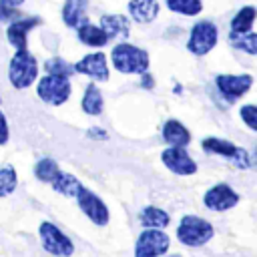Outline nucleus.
Wrapping results in <instances>:
<instances>
[{
	"mask_svg": "<svg viewBox=\"0 0 257 257\" xmlns=\"http://www.w3.org/2000/svg\"><path fill=\"white\" fill-rule=\"evenodd\" d=\"M44 70H46V74H60V76H70L72 74V66L60 56L48 58L44 62Z\"/></svg>",
	"mask_w": 257,
	"mask_h": 257,
	"instance_id": "28",
	"label": "nucleus"
},
{
	"mask_svg": "<svg viewBox=\"0 0 257 257\" xmlns=\"http://www.w3.org/2000/svg\"><path fill=\"white\" fill-rule=\"evenodd\" d=\"M201 149L209 155H217V157H225L229 159L235 167L239 169H247L251 165L249 161V153L241 147H237L235 143L227 141V139H221V137H205L201 141Z\"/></svg>",
	"mask_w": 257,
	"mask_h": 257,
	"instance_id": "7",
	"label": "nucleus"
},
{
	"mask_svg": "<svg viewBox=\"0 0 257 257\" xmlns=\"http://www.w3.org/2000/svg\"><path fill=\"white\" fill-rule=\"evenodd\" d=\"M163 257H181V255H163Z\"/></svg>",
	"mask_w": 257,
	"mask_h": 257,
	"instance_id": "34",
	"label": "nucleus"
},
{
	"mask_svg": "<svg viewBox=\"0 0 257 257\" xmlns=\"http://www.w3.org/2000/svg\"><path fill=\"white\" fill-rule=\"evenodd\" d=\"M40 24V18H16L6 28V38L14 50H26L28 46V32Z\"/></svg>",
	"mask_w": 257,
	"mask_h": 257,
	"instance_id": "14",
	"label": "nucleus"
},
{
	"mask_svg": "<svg viewBox=\"0 0 257 257\" xmlns=\"http://www.w3.org/2000/svg\"><path fill=\"white\" fill-rule=\"evenodd\" d=\"M18 18V8H10V6H4L0 4V22H6V20H16Z\"/></svg>",
	"mask_w": 257,
	"mask_h": 257,
	"instance_id": "31",
	"label": "nucleus"
},
{
	"mask_svg": "<svg viewBox=\"0 0 257 257\" xmlns=\"http://www.w3.org/2000/svg\"><path fill=\"white\" fill-rule=\"evenodd\" d=\"M229 42H231L233 48H237L241 52H247L249 56L257 54V34L253 30L245 32V34H229Z\"/></svg>",
	"mask_w": 257,
	"mask_h": 257,
	"instance_id": "25",
	"label": "nucleus"
},
{
	"mask_svg": "<svg viewBox=\"0 0 257 257\" xmlns=\"http://www.w3.org/2000/svg\"><path fill=\"white\" fill-rule=\"evenodd\" d=\"M74 199H76L78 209L82 211V215H84L90 223H94L96 227L108 225V221H110V211H108L106 203H104L96 193H92L90 189H86V187L82 185Z\"/></svg>",
	"mask_w": 257,
	"mask_h": 257,
	"instance_id": "8",
	"label": "nucleus"
},
{
	"mask_svg": "<svg viewBox=\"0 0 257 257\" xmlns=\"http://www.w3.org/2000/svg\"><path fill=\"white\" fill-rule=\"evenodd\" d=\"M163 141L169 147H187L191 143V133L187 131V126L183 122H179L177 118H169L163 124Z\"/></svg>",
	"mask_w": 257,
	"mask_h": 257,
	"instance_id": "17",
	"label": "nucleus"
},
{
	"mask_svg": "<svg viewBox=\"0 0 257 257\" xmlns=\"http://www.w3.org/2000/svg\"><path fill=\"white\" fill-rule=\"evenodd\" d=\"M86 137L88 139H94V141H106L108 139V133L104 128H98V126H90L86 131Z\"/></svg>",
	"mask_w": 257,
	"mask_h": 257,
	"instance_id": "32",
	"label": "nucleus"
},
{
	"mask_svg": "<svg viewBox=\"0 0 257 257\" xmlns=\"http://www.w3.org/2000/svg\"><path fill=\"white\" fill-rule=\"evenodd\" d=\"M253 22H255V6H253V4L243 6V8H239L237 14L231 18L229 34H245V32H251Z\"/></svg>",
	"mask_w": 257,
	"mask_h": 257,
	"instance_id": "22",
	"label": "nucleus"
},
{
	"mask_svg": "<svg viewBox=\"0 0 257 257\" xmlns=\"http://www.w3.org/2000/svg\"><path fill=\"white\" fill-rule=\"evenodd\" d=\"M80 108H82V112L88 114V116H98V114L102 112V108H104V98H102V92H100V88H98L96 82L86 84L84 94H82V98H80Z\"/></svg>",
	"mask_w": 257,
	"mask_h": 257,
	"instance_id": "19",
	"label": "nucleus"
},
{
	"mask_svg": "<svg viewBox=\"0 0 257 257\" xmlns=\"http://www.w3.org/2000/svg\"><path fill=\"white\" fill-rule=\"evenodd\" d=\"M161 161H163V165H165L173 175L189 177V175H195V173H197V163H195V159H193V157L187 153V149H183V147H167V149H163Z\"/></svg>",
	"mask_w": 257,
	"mask_h": 257,
	"instance_id": "11",
	"label": "nucleus"
},
{
	"mask_svg": "<svg viewBox=\"0 0 257 257\" xmlns=\"http://www.w3.org/2000/svg\"><path fill=\"white\" fill-rule=\"evenodd\" d=\"M88 0H64L62 10H60V18L68 28H76L82 20H84V12H86Z\"/></svg>",
	"mask_w": 257,
	"mask_h": 257,
	"instance_id": "21",
	"label": "nucleus"
},
{
	"mask_svg": "<svg viewBox=\"0 0 257 257\" xmlns=\"http://www.w3.org/2000/svg\"><path fill=\"white\" fill-rule=\"evenodd\" d=\"M38 78V60L32 52L16 50L8 64V80L16 90H24L34 84Z\"/></svg>",
	"mask_w": 257,
	"mask_h": 257,
	"instance_id": "3",
	"label": "nucleus"
},
{
	"mask_svg": "<svg viewBox=\"0 0 257 257\" xmlns=\"http://www.w3.org/2000/svg\"><path fill=\"white\" fill-rule=\"evenodd\" d=\"M171 249V239L161 229H143L135 243V257H163Z\"/></svg>",
	"mask_w": 257,
	"mask_h": 257,
	"instance_id": "9",
	"label": "nucleus"
},
{
	"mask_svg": "<svg viewBox=\"0 0 257 257\" xmlns=\"http://www.w3.org/2000/svg\"><path fill=\"white\" fill-rule=\"evenodd\" d=\"M217 42H219V28L215 26V22L199 20L189 30L187 50L191 54H195V56H205L217 46Z\"/></svg>",
	"mask_w": 257,
	"mask_h": 257,
	"instance_id": "6",
	"label": "nucleus"
},
{
	"mask_svg": "<svg viewBox=\"0 0 257 257\" xmlns=\"http://www.w3.org/2000/svg\"><path fill=\"white\" fill-rule=\"evenodd\" d=\"M165 4L171 12L183 14V16H197L203 10L201 0H165Z\"/></svg>",
	"mask_w": 257,
	"mask_h": 257,
	"instance_id": "26",
	"label": "nucleus"
},
{
	"mask_svg": "<svg viewBox=\"0 0 257 257\" xmlns=\"http://www.w3.org/2000/svg\"><path fill=\"white\" fill-rule=\"evenodd\" d=\"M215 235L211 221L199 215H183L177 225V239L185 247H203Z\"/></svg>",
	"mask_w": 257,
	"mask_h": 257,
	"instance_id": "2",
	"label": "nucleus"
},
{
	"mask_svg": "<svg viewBox=\"0 0 257 257\" xmlns=\"http://www.w3.org/2000/svg\"><path fill=\"white\" fill-rule=\"evenodd\" d=\"M38 237H40L42 249L54 257H70L74 253L72 239L58 225H54L50 221H42L38 225Z\"/></svg>",
	"mask_w": 257,
	"mask_h": 257,
	"instance_id": "4",
	"label": "nucleus"
},
{
	"mask_svg": "<svg viewBox=\"0 0 257 257\" xmlns=\"http://www.w3.org/2000/svg\"><path fill=\"white\" fill-rule=\"evenodd\" d=\"M215 86L223 94V98H227L229 102H235L249 92V88L253 86V76L251 74H217Z\"/></svg>",
	"mask_w": 257,
	"mask_h": 257,
	"instance_id": "12",
	"label": "nucleus"
},
{
	"mask_svg": "<svg viewBox=\"0 0 257 257\" xmlns=\"http://www.w3.org/2000/svg\"><path fill=\"white\" fill-rule=\"evenodd\" d=\"M72 70L92 78V82H106L108 80V64L102 52H90L82 56L78 62L72 64Z\"/></svg>",
	"mask_w": 257,
	"mask_h": 257,
	"instance_id": "13",
	"label": "nucleus"
},
{
	"mask_svg": "<svg viewBox=\"0 0 257 257\" xmlns=\"http://www.w3.org/2000/svg\"><path fill=\"white\" fill-rule=\"evenodd\" d=\"M161 4L159 0H131L128 2V14L139 24H151L159 16Z\"/></svg>",
	"mask_w": 257,
	"mask_h": 257,
	"instance_id": "16",
	"label": "nucleus"
},
{
	"mask_svg": "<svg viewBox=\"0 0 257 257\" xmlns=\"http://www.w3.org/2000/svg\"><path fill=\"white\" fill-rule=\"evenodd\" d=\"M100 30L104 32L106 40L124 42L131 34V22L122 14H102L100 16Z\"/></svg>",
	"mask_w": 257,
	"mask_h": 257,
	"instance_id": "15",
	"label": "nucleus"
},
{
	"mask_svg": "<svg viewBox=\"0 0 257 257\" xmlns=\"http://www.w3.org/2000/svg\"><path fill=\"white\" fill-rule=\"evenodd\" d=\"M36 94L44 104L50 106H60L64 104L70 94H72V86L68 76H60V74H44L38 84H36Z\"/></svg>",
	"mask_w": 257,
	"mask_h": 257,
	"instance_id": "5",
	"label": "nucleus"
},
{
	"mask_svg": "<svg viewBox=\"0 0 257 257\" xmlns=\"http://www.w3.org/2000/svg\"><path fill=\"white\" fill-rule=\"evenodd\" d=\"M18 187V175H16V169L12 165H4L0 169V199L2 197H8L16 191Z\"/></svg>",
	"mask_w": 257,
	"mask_h": 257,
	"instance_id": "27",
	"label": "nucleus"
},
{
	"mask_svg": "<svg viewBox=\"0 0 257 257\" xmlns=\"http://www.w3.org/2000/svg\"><path fill=\"white\" fill-rule=\"evenodd\" d=\"M239 201H241L239 193H237L231 185H227V183H217V185H213L211 189H207L205 195H203V205H205V209L215 211V213L229 211V209H233Z\"/></svg>",
	"mask_w": 257,
	"mask_h": 257,
	"instance_id": "10",
	"label": "nucleus"
},
{
	"mask_svg": "<svg viewBox=\"0 0 257 257\" xmlns=\"http://www.w3.org/2000/svg\"><path fill=\"white\" fill-rule=\"evenodd\" d=\"M24 2H26V0H0V4H4V6H10V8H20Z\"/></svg>",
	"mask_w": 257,
	"mask_h": 257,
	"instance_id": "33",
	"label": "nucleus"
},
{
	"mask_svg": "<svg viewBox=\"0 0 257 257\" xmlns=\"http://www.w3.org/2000/svg\"><path fill=\"white\" fill-rule=\"evenodd\" d=\"M58 173H60V167H58V163H56L54 159L44 157V159H40V161L34 165V177H36L40 183L50 185V183L58 177Z\"/></svg>",
	"mask_w": 257,
	"mask_h": 257,
	"instance_id": "24",
	"label": "nucleus"
},
{
	"mask_svg": "<svg viewBox=\"0 0 257 257\" xmlns=\"http://www.w3.org/2000/svg\"><path fill=\"white\" fill-rule=\"evenodd\" d=\"M50 187L58 193V195H62V197H70V199H74L76 197V193L80 191V187H82V183L74 177V175H70V173H64V171H60L58 173V177L50 183Z\"/></svg>",
	"mask_w": 257,
	"mask_h": 257,
	"instance_id": "23",
	"label": "nucleus"
},
{
	"mask_svg": "<svg viewBox=\"0 0 257 257\" xmlns=\"http://www.w3.org/2000/svg\"><path fill=\"white\" fill-rule=\"evenodd\" d=\"M110 62L114 70L120 74H145L149 70V54L147 50L131 44V42H118L110 50Z\"/></svg>",
	"mask_w": 257,
	"mask_h": 257,
	"instance_id": "1",
	"label": "nucleus"
},
{
	"mask_svg": "<svg viewBox=\"0 0 257 257\" xmlns=\"http://www.w3.org/2000/svg\"><path fill=\"white\" fill-rule=\"evenodd\" d=\"M139 221H141L143 229H161V231H165V227L171 223V217L165 209L149 205L139 213Z\"/></svg>",
	"mask_w": 257,
	"mask_h": 257,
	"instance_id": "20",
	"label": "nucleus"
},
{
	"mask_svg": "<svg viewBox=\"0 0 257 257\" xmlns=\"http://www.w3.org/2000/svg\"><path fill=\"white\" fill-rule=\"evenodd\" d=\"M239 116L243 118V122L247 124V128L249 131H257V108H255V104L253 102H249V104H243L241 108H239Z\"/></svg>",
	"mask_w": 257,
	"mask_h": 257,
	"instance_id": "29",
	"label": "nucleus"
},
{
	"mask_svg": "<svg viewBox=\"0 0 257 257\" xmlns=\"http://www.w3.org/2000/svg\"><path fill=\"white\" fill-rule=\"evenodd\" d=\"M76 38L84 44V46H90V48H102L108 40L104 36V32L100 30V26L92 24L90 20H82L78 26H76Z\"/></svg>",
	"mask_w": 257,
	"mask_h": 257,
	"instance_id": "18",
	"label": "nucleus"
},
{
	"mask_svg": "<svg viewBox=\"0 0 257 257\" xmlns=\"http://www.w3.org/2000/svg\"><path fill=\"white\" fill-rule=\"evenodd\" d=\"M8 139H10L8 118H6V114L0 110V147H2V145H6V143H8Z\"/></svg>",
	"mask_w": 257,
	"mask_h": 257,
	"instance_id": "30",
	"label": "nucleus"
}]
</instances>
